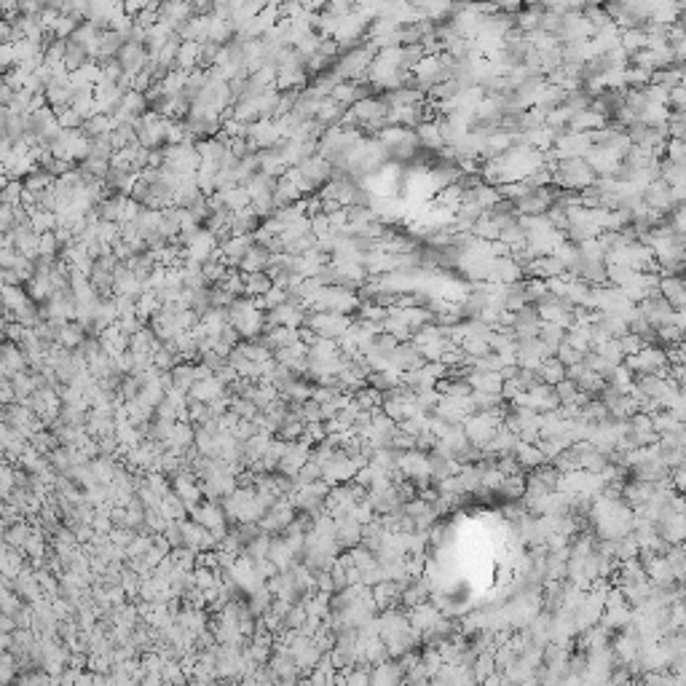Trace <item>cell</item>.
<instances>
[{
    "label": "cell",
    "instance_id": "c3c4849f",
    "mask_svg": "<svg viewBox=\"0 0 686 686\" xmlns=\"http://www.w3.org/2000/svg\"><path fill=\"white\" fill-rule=\"evenodd\" d=\"M196 65H199V43L196 41H183L178 48V67L190 73Z\"/></svg>",
    "mask_w": 686,
    "mask_h": 686
},
{
    "label": "cell",
    "instance_id": "7bdbcfd3",
    "mask_svg": "<svg viewBox=\"0 0 686 686\" xmlns=\"http://www.w3.org/2000/svg\"><path fill=\"white\" fill-rule=\"evenodd\" d=\"M30 533H33V528H30L27 523L14 521L6 526V531L0 533V536L11 544V547H16V550H24V544H27V539H30Z\"/></svg>",
    "mask_w": 686,
    "mask_h": 686
},
{
    "label": "cell",
    "instance_id": "b9f144b4",
    "mask_svg": "<svg viewBox=\"0 0 686 686\" xmlns=\"http://www.w3.org/2000/svg\"><path fill=\"white\" fill-rule=\"evenodd\" d=\"M217 193H220V199H222V204H225V210H228V212H236V210L250 207V193H247V188H244V185H231V188L217 190Z\"/></svg>",
    "mask_w": 686,
    "mask_h": 686
},
{
    "label": "cell",
    "instance_id": "4fadbf2b",
    "mask_svg": "<svg viewBox=\"0 0 686 686\" xmlns=\"http://www.w3.org/2000/svg\"><path fill=\"white\" fill-rule=\"evenodd\" d=\"M512 30H515V27H512V14L493 9L491 14H483V19H480V33L477 35H488V38L504 41Z\"/></svg>",
    "mask_w": 686,
    "mask_h": 686
},
{
    "label": "cell",
    "instance_id": "f1b7e54d",
    "mask_svg": "<svg viewBox=\"0 0 686 686\" xmlns=\"http://www.w3.org/2000/svg\"><path fill=\"white\" fill-rule=\"evenodd\" d=\"M606 123L609 121H606L600 113H595L593 108H585V111H576L574 116H571L568 129H571V132H593V129H603Z\"/></svg>",
    "mask_w": 686,
    "mask_h": 686
},
{
    "label": "cell",
    "instance_id": "603a6c76",
    "mask_svg": "<svg viewBox=\"0 0 686 686\" xmlns=\"http://www.w3.org/2000/svg\"><path fill=\"white\" fill-rule=\"evenodd\" d=\"M660 295H662L675 311H684L686 306V290L681 277H660Z\"/></svg>",
    "mask_w": 686,
    "mask_h": 686
},
{
    "label": "cell",
    "instance_id": "f5cc1de1",
    "mask_svg": "<svg viewBox=\"0 0 686 686\" xmlns=\"http://www.w3.org/2000/svg\"><path fill=\"white\" fill-rule=\"evenodd\" d=\"M579 14L585 16L587 22L593 24V27H603V24H611V16L606 11H603V6L600 3H585L582 9H579Z\"/></svg>",
    "mask_w": 686,
    "mask_h": 686
},
{
    "label": "cell",
    "instance_id": "d590c367",
    "mask_svg": "<svg viewBox=\"0 0 686 686\" xmlns=\"http://www.w3.org/2000/svg\"><path fill=\"white\" fill-rule=\"evenodd\" d=\"M413 132L419 137L421 148H429V150H440V148H443V137H440L437 121H421Z\"/></svg>",
    "mask_w": 686,
    "mask_h": 686
},
{
    "label": "cell",
    "instance_id": "d6986e66",
    "mask_svg": "<svg viewBox=\"0 0 686 686\" xmlns=\"http://www.w3.org/2000/svg\"><path fill=\"white\" fill-rule=\"evenodd\" d=\"M359 539H362V526H359L354 518L343 515V518L335 521V542H338L341 550H352V547H357Z\"/></svg>",
    "mask_w": 686,
    "mask_h": 686
},
{
    "label": "cell",
    "instance_id": "680465c9",
    "mask_svg": "<svg viewBox=\"0 0 686 686\" xmlns=\"http://www.w3.org/2000/svg\"><path fill=\"white\" fill-rule=\"evenodd\" d=\"M555 357H558L563 365H574V362L582 359V352H576L574 346H568V343H560V346L555 349Z\"/></svg>",
    "mask_w": 686,
    "mask_h": 686
},
{
    "label": "cell",
    "instance_id": "ac0fdd59",
    "mask_svg": "<svg viewBox=\"0 0 686 686\" xmlns=\"http://www.w3.org/2000/svg\"><path fill=\"white\" fill-rule=\"evenodd\" d=\"M126 43L123 33L118 30H102L100 38H97V46H94V62H105V59H116V54L121 51V46Z\"/></svg>",
    "mask_w": 686,
    "mask_h": 686
},
{
    "label": "cell",
    "instance_id": "d4e9b609",
    "mask_svg": "<svg viewBox=\"0 0 686 686\" xmlns=\"http://www.w3.org/2000/svg\"><path fill=\"white\" fill-rule=\"evenodd\" d=\"M83 341H86V327H83V322L67 319L59 324V330H56V343H59L62 349H76V346H81Z\"/></svg>",
    "mask_w": 686,
    "mask_h": 686
},
{
    "label": "cell",
    "instance_id": "2e32d148",
    "mask_svg": "<svg viewBox=\"0 0 686 686\" xmlns=\"http://www.w3.org/2000/svg\"><path fill=\"white\" fill-rule=\"evenodd\" d=\"M389 367H394V370H399V373H405V370H413V367L424 365V359H421V354L413 349V343L405 341V343H397L394 349H391V354L386 357Z\"/></svg>",
    "mask_w": 686,
    "mask_h": 686
},
{
    "label": "cell",
    "instance_id": "9f6ffc18",
    "mask_svg": "<svg viewBox=\"0 0 686 686\" xmlns=\"http://www.w3.org/2000/svg\"><path fill=\"white\" fill-rule=\"evenodd\" d=\"M617 343H620V349H622V354H625V357L635 354V352H641L643 346H646V343H643L641 338L635 335V332H622L620 338H617Z\"/></svg>",
    "mask_w": 686,
    "mask_h": 686
},
{
    "label": "cell",
    "instance_id": "277c9868",
    "mask_svg": "<svg viewBox=\"0 0 686 686\" xmlns=\"http://www.w3.org/2000/svg\"><path fill=\"white\" fill-rule=\"evenodd\" d=\"M501 424V408L498 410H475L461 421L466 440L475 448H486L491 443V437L496 434V426Z\"/></svg>",
    "mask_w": 686,
    "mask_h": 686
},
{
    "label": "cell",
    "instance_id": "4316f807",
    "mask_svg": "<svg viewBox=\"0 0 686 686\" xmlns=\"http://www.w3.org/2000/svg\"><path fill=\"white\" fill-rule=\"evenodd\" d=\"M0 367L6 376H14L27 367V359H24V352L16 346V343H0Z\"/></svg>",
    "mask_w": 686,
    "mask_h": 686
},
{
    "label": "cell",
    "instance_id": "484cf974",
    "mask_svg": "<svg viewBox=\"0 0 686 686\" xmlns=\"http://www.w3.org/2000/svg\"><path fill=\"white\" fill-rule=\"evenodd\" d=\"M89 62H91L89 48L81 43V41H76V38H65V59H62V65H65L67 73H73V70H78V67L89 65Z\"/></svg>",
    "mask_w": 686,
    "mask_h": 686
},
{
    "label": "cell",
    "instance_id": "6f0895ef",
    "mask_svg": "<svg viewBox=\"0 0 686 686\" xmlns=\"http://www.w3.org/2000/svg\"><path fill=\"white\" fill-rule=\"evenodd\" d=\"M56 116V123H59V129H78L81 123H83V118L78 116L73 108H65V111L54 113Z\"/></svg>",
    "mask_w": 686,
    "mask_h": 686
},
{
    "label": "cell",
    "instance_id": "60d3db41",
    "mask_svg": "<svg viewBox=\"0 0 686 686\" xmlns=\"http://www.w3.org/2000/svg\"><path fill=\"white\" fill-rule=\"evenodd\" d=\"M539 378H542V384H550V386H555L558 381H563L565 378V365L558 359V357H547V359H542V365H539Z\"/></svg>",
    "mask_w": 686,
    "mask_h": 686
},
{
    "label": "cell",
    "instance_id": "9c48e42d",
    "mask_svg": "<svg viewBox=\"0 0 686 686\" xmlns=\"http://www.w3.org/2000/svg\"><path fill=\"white\" fill-rule=\"evenodd\" d=\"M523 266L512 257V255H498L488 260V279L486 282H498V285H509V282H518L523 279Z\"/></svg>",
    "mask_w": 686,
    "mask_h": 686
},
{
    "label": "cell",
    "instance_id": "9a60e30c",
    "mask_svg": "<svg viewBox=\"0 0 686 686\" xmlns=\"http://www.w3.org/2000/svg\"><path fill=\"white\" fill-rule=\"evenodd\" d=\"M306 354H309V346L306 343H290V346H285V349H277L274 352V359H277L282 367H287V370H292V373H306Z\"/></svg>",
    "mask_w": 686,
    "mask_h": 686
},
{
    "label": "cell",
    "instance_id": "d6a6232c",
    "mask_svg": "<svg viewBox=\"0 0 686 686\" xmlns=\"http://www.w3.org/2000/svg\"><path fill=\"white\" fill-rule=\"evenodd\" d=\"M158 509H161V515H164L166 521H185V518H188V509H185L183 498H180L175 491H169V493L161 496Z\"/></svg>",
    "mask_w": 686,
    "mask_h": 686
},
{
    "label": "cell",
    "instance_id": "1f68e13d",
    "mask_svg": "<svg viewBox=\"0 0 686 686\" xmlns=\"http://www.w3.org/2000/svg\"><path fill=\"white\" fill-rule=\"evenodd\" d=\"M461 199H464V185L456 180V183H448V185H443V188L437 190V199H434V204L437 207H445V210L456 212L459 207H461Z\"/></svg>",
    "mask_w": 686,
    "mask_h": 686
},
{
    "label": "cell",
    "instance_id": "83f0119b",
    "mask_svg": "<svg viewBox=\"0 0 686 686\" xmlns=\"http://www.w3.org/2000/svg\"><path fill=\"white\" fill-rule=\"evenodd\" d=\"M343 113H346V108H341L332 97H322L319 105H317L314 121L319 123L322 129H330V126H338L343 121Z\"/></svg>",
    "mask_w": 686,
    "mask_h": 686
},
{
    "label": "cell",
    "instance_id": "7c38bea8",
    "mask_svg": "<svg viewBox=\"0 0 686 686\" xmlns=\"http://www.w3.org/2000/svg\"><path fill=\"white\" fill-rule=\"evenodd\" d=\"M641 199H643V204L649 207V210H654V212H670L675 207V201H673V193H670V185L665 183V180H652L646 188L641 190Z\"/></svg>",
    "mask_w": 686,
    "mask_h": 686
},
{
    "label": "cell",
    "instance_id": "bcb514c9",
    "mask_svg": "<svg viewBox=\"0 0 686 686\" xmlns=\"http://www.w3.org/2000/svg\"><path fill=\"white\" fill-rule=\"evenodd\" d=\"M116 440H118L121 448H132V445L143 443L145 437L143 432H140V426H134L129 421H118V424H116Z\"/></svg>",
    "mask_w": 686,
    "mask_h": 686
},
{
    "label": "cell",
    "instance_id": "7dc6e473",
    "mask_svg": "<svg viewBox=\"0 0 686 686\" xmlns=\"http://www.w3.org/2000/svg\"><path fill=\"white\" fill-rule=\"evenodd\" d=\"M620 46L630 56L635 54V51L646 48V33H643V27H630V30H622V33H620Z\"/></svg>",
    "mask_w": 686,
    "mask_h": 686
},
{
    "label": "cell",
    "instance_id": "f35d334b",
    "mask_svg": "<svg viewBox=\"0 0 686 686\" xmlns=\"http://www.w3.org/2000/svg\"><path fill=\"white\" fill-rule=\"evenodd\" d=\"M652 81H654V83H660V86H665V89H673V86H684V67H681V62H673L670 67L654 70Z\"/></svg>",
    "mask_w": 686,
    "mask_h": 686
},
{
    "label": "cell",
    "instance_id": "8d00e7d4",
    "mask_svg": "<svg viewBox=\"0 0 686 686\" xmlns=\"http://www.w3.org/2000/svg\"><path fill=\"white\" fill-rule=\"evenodd\" d=\"M536 335H539V341L544 343V349H547V352L555 357V349H558V346L563 343V338H565V327L555 324V322H542Z\"/></svg>",
    "mask_w": 686,
    "mask_h": 686
},
{
    "label": "cell",
    "instance_id": "ee69618b",
    "mask_svg": "<svg viewBox=\"0 0 686 686\" xmlns=\"http://www.w3.org/2000/svg\"><path fill=\"white\" fill-rule=\"evenodd\" d=\"M158 309H161V300H158V295H155L153 290H143V292L137 295V300H134V311H137V317L143 322L150 319Z\"/></svg>",
    "mask_w": 686,
    "mask_h": 686
},
{
    "label": "cell",
    "instance_id": "681fc988",
    "mask_svg": "<svg viewBox=\"0 0 686 686\" xmlns=\"http://www.w3.org/2000/svg\"><path fill=\"white\" fill-rule=\"evenodd\" d=\"M424 54H426V51H424V46L421 43L399 46V67H402L405 73H410V70L424 59Z\"/></svg>",
    "mask_w": 686,
    "mask_h": 686
},
{
    "label": "cell",
    "instance_id": "4dcf8cb0",
    "mask_svg": "<svg viewBox=\"0 0 686 686\" xmlns=\"http://www.w3.org/2000/svg\"><path fill=\"white\" fill-rule=\"evenodd\" d=\"M257 225H260V217L250 207L231 212V217H228V231L231 233H252Z\"/></svg>",
    "mask_w": 686,
    "mask_h": 686
},
{
    "label": "cell",
    "instance_id": "f907efd6",
    "mask_svg": "<svg viewBox=\"0 0 686 686\" xmlns=\"http://www.w3.org/2000/svg\"><path fill=\"white\" fill-rule=\"evenodd\" d=\"M593 352H595V354H600L603 359H606V362H611V365H622V359H625V354H622L617 338H606L603 343L593 346Z\"/></svg>",
    "mask_w": 686,
    "mask_h": 686
},
{
    "label": "cell",
    "instance_id": "ab89813d",
    "mask_svg": "<svg viewBox=\"0 0 686 686\" xmlns=\"http://www.w3.org/2000/svg\"><path fill=\"white\" fill-rule=\"evenodd\" d=\"M271 593H268V587H257V590H252V593H247V611L252 614L255 620L257 617H263L268 609H271Z\"/></svg>",
    "mask_w": 686,
    "mask_h": 686
},
{
    "label": "cell",
    "instance_id": "44dd1931",
    "mask_svg": "<svg viewBox=\"0 0 686 686\" xmlns=\"http://www.w3.org/2000/svg\"><path fill=\"white\" fill-rule=\"evenodd\" d=\"M225 394V384H220L215 376L196 378L193 386L188 389V399H199V402H212Z\"/></svg>",
    "mask_w": 686,
    "mask_h": 686
},
{
    "label": "cell",
    "instance_id": "f6af8a7d",
    "mask_svg": "<svg viewBox=\"0 0 686 686\" xmlns=\"http://www.w3.org/2000/svg\"><path fill=\"white\" fill-rule=\"evenodd\" d=\"M464 89L456 78H445V81H440V83H434L432 89L426 91L429 94V100L432 102H445V100H454V97H459V91Z\"/></svg>",
    "mask_w": 686,
    "mask_h": 686
},
{
    "label": "cell",
    "instance_id": "f546056e",
    "mask_svg": "<svg viewBox=\"0 0 686 686\" xmlns=\"http://www.w3.org/2000/svg\"><path fill=\"white\" fill-rule=\"evenodd\" d=\"M512 456H515V461H518L523 469H536L539 464H544L542 451H539V445L533 443H521V440H518V445L512 448Z\"/></svg>",
    "mask_w": 686,
    "mask_h": 686
},
{
    "label": "cell",
    "instance_id": "ffe728a7",
    "mask_svg": "<svg viewBox=\"0 0 686 686\" xmlns=\"http://www.w3.org/2000/svg\"><path fill=\"white\" fill-rule=\"evenodd\" d=\"M271 250H268L266 244L260 242H252V247L247 250V255L242 257V263H239V271L242 274H255V271H266L268 263H271Z\"/></svg>",
    "mask_w": 686,
    "mask_h": 686
},
{
    "label": "cell",
    "instance_id": "3957f363",
    "mask_svg": "<svg viewBox=\"0 0 686 686\" xmlns=\"http://www.w3.org/2000/svg\"><path fill=\"white\" fill-rule=\"evenodd\" d=\"M311 311H335V314H352L359 309V295L357 290L338 287V285H322L314 298L309 300Z\"/></svg>",
    "mask_w": 686,
    "mask_h": 686
},
{
    "label": "cell",
    "instance_id": "74e56055",
    "mask_svg": "<svg viewBox=\"0 0 686 686\" xmlns=\"http://www.w3.org/2000/svg\"><path fill=\"white\" fill-rule=\"evenodd\" d=\"M498 242H504L509 250L526 244V231H523L521 225V217H512V220H507L504 225H498Z\"/></svg>",
    "mask_w": 686,
    "mask_h": 686
},
{
    "label": "cell",
    "instance_id": "7402d4cb",
    "mask_svg": "<svg viewBox=\"0 0 686 686\" xmlns=\"http://www.w3.org/2000/svg\"><path fill=\"white\" fill-rule=\"evenodd\" d=\"M370 593H373V600H376V609H389V606H397L399 603V595H402V585H397V582H391V579H381L378 585L370 587Z\"/></svg>",
    "mask_w": 686,
    "mask_h": 686
},
{
    "label": "cell",
    "instance_id": "11a10c76",
    "mask_svg": "<svg viewBox=\"0 0 686 686\" xmlns=\"http://www.w3.org/2000/svg\"><path fill=\"white\" fill-rule=\"evenodd\" d=\"M282 622H285V628H287V630H300V628H303V622H306V609H303V603H292Z\"/></svg>",
    "mask_w": 686,
    "mask_h": 686
},
{
    "label": "cell",
    "instance_id": "816d5d0a",
    "mask_svg": "<svg viewBox=\"0 0 686 686\" xmlns=\"http://www.w3.org/2000/svg\"><path fill=\"white\" fill-rule=\"evenodd\" d=\"M22 199H24L22 183H19V180L9 178V183L0 188V204H9V207H22Z\"/></svg>",
    "mask_w": 686,
    "mask_h": 686
},
{
    "label": "cell",
    "instance_id": "6da1fadb",
    "mask_svg": "<svg viewBox=\"0 0 686 686\" xmlns=\"http://www.w3.org/2000/svg\"><path fill=\"white\" fill-rule=\"evenodd\" d=\"M263 314L266 311L255 303V298L239 295L228 306V324H233L242 338H257L263 332Z\"/></svg>",
    "mask_w": 686,
    "mask_h": 686
},
{
    "label": "cell",
    "instance_id": "5bb4252c",
    "mask_svg": "<svg viewBox=\"0 0 686 686\" xmlns=\"http://www.w3.org/2000/svg\"><path fill=\"white\" fill-rule=\"evenodd\" d=\"M116 59H118V65L123 67V73L137 76V73L148 65L150 54H148V48H145L143 43H129V41H126V43L121 46V51L116 54Z\"/></svg>",
    "mask_w": 686,
    "mask_h": 686
},
{
    "label": "cell",
    "instance_id": "91938a15",
    "mask_svg": "<svg viewBox=\"0 0 686 686\" xmlns=\"http://www.w3.org/2000/svg\"><path fill=\"white\" fill-rule=\"evenodd\" d=\"M491 3H493V9H498V11H507V14L521 11L523 6H526V0H491Z\"/></svg>",
    "mask_w": 686,
    "mask_h": 686
},
{
    "label": "cell",
    "instance_id": "e575fe53",
    "mask_svg": "<svg viewBox=\"0 0 686 686\" xmlns=\"http://www.w3.org/2000/svg\"><path fill=\"white\" fill-rule=\"evenodd\" d=\"M274 287V282L268 277V271H255V274H244V295L250 298H260L268 290Z\"/></svg>",
    "mask_w": 686,
    "mask_h": 686
},
{
    "label": "cell",
    "instance_id": "52a82bcc",
    "mask_svg": "<svg viewBox=\"0 0 686 686\" xmlns=\"http://www.w3.org/2000/svg\"><path fill=\"white\" fill-rule=\"evenodd\" d=\"M292 518H295V507H292L290 496H279L277 501L268 507L266 515L257 521V526H260V531L266 533H282L290 523H292Z\"/></svg>",
    "mask_w": 686,
    "mask_h": 686
},
{
    "label": "cell",
    "instance_id": "ba28073f",
    "mask_svg": "<svg viewBox=\"0 0 686 686\" xmlns=\"http://www.w3.org/2000/svg\"><path fill=\"white\" fill-rule=\"evenodd\" d=\"M445 614L437 606H434V600H421V603H416V606H410L408 609V622L410 628L419 633V635H426V633H432L434 628H437V622L443 620Z\"/></svg>",
    "mask_w": 686,
    "mask_h": 686
},
{
    "label": "cell",
    "instance_id": "30bf717a",
    "mask_svg": "<svg viewBox=\"0 0 686 686\" xmlns=\"http://www.w3.org/2000/svg\"><path fill=\"white\" fill-rule=\"evenodd\" d=\"M357 469H359V466L354 464V459H349V456H343L341 451H335V456H332L330 461L322 464V480L330 483V486L349 483V480L357 475Z\"/></svg>",
    "mask_w": 686,
    "mask_h": 686
},
{
    "label": "cell",
    "instance_id": "8992f818",
    "mask_svg": "<svg viewBox=\"0 0 686 686\" xmlns=\"http://www.w3.org/2000/svg\"><path fill=\"white\" fill-rule=\"evenodd\" d=\"M303 324L311 327L319 338H332L338 341L343 332L349 330L352 324V317L349 314H335V311H311L306 309V317H303Z\"/></svg>",
    "mask_w": 686,
    "mask_h": 686
},
{
    "label": "cell",
    "instance_id": "cb8c5ba5",
    "mask_svg": "<svg viewBox=\"0 0 686 686\" xmlns=\"http://www.w3.org/2000/svg\"><path fill=\"white\" fill-rule=\"evenodd\" d=\"M266 558H268V560H271L274 565H277L279 571H287L290 565L298 560V558H295V553L290 550L287 542H285V539H282L279 533H271V544H268Z\"/></svg>",
    "mask_w": 686,
    "mask_h": 686
},
{
    "label": "cell",
    "instance_id": "7a4b0ae2",
    "mask_svg": "<svg viewBox=\"0 0 686 686\" xmlns=\"http://www.w3.org/2000/svg\"><path fill=\"white\" fill-rule=\"evenodd\" d=\"M553 185L565 190H582L595 183V172L585 158H560L553 164Z\"/></svg>",
    "mask_w": 686,
    "mask_h": 686
},
{
    "label": "cell",
    "instance_id": "8fae6325",
    "mask_svg": "<svg viewBox=\"0 0 686 686\" xmlns=\"http://www.w3.org/2000/svg\"><path fill=\"white\" fill-rule=\"evenodd\" d=\"M553 196L555 190L547 185V188H531L528 193H523L515 204V212L518 215H544V212L553 207Z\"/></svg>",
    "mask_w": 686,
    "mask_h": 686
},
{
    "label": "cell",
    "instance_id": "94428289",
    "mask_svg": "<svg viewBox=\"0 0 686 686\" xmlns=\"http://www.w3.org/2000/svg\"><path fill=\"white\" fill-rule=\"evenodd\" d=\"M6 314V303H3V295H0V317Z\"/></svg>",
    "mask_w": 686,
    "mask_h": 686
},
{
    "label": "cell",
    "instance_id": "e0dca14e",
    "mask_svg": "<svg viewBox=\"0 0 686 686\" xmlns=\"http://www.w3.org/2000/svg\"><path fill=\"white\" fill-rule=\"evenodd\" d=\"M0 295H3V303H6V311L11 317H19L27 309H33V298L30 292L22 290V285H3L0 287Z\"/></svg>",
    "mask_w": 686,
    "mask_h": 686
},
{
    "label": "cell",
    "instance_id": "5b68a950",
    "mask_svg": "<svg viewBox=\"0 0 686 686\" xmlns=\"http://www.w3.org/2000/svg\"><path fill=\"white\" fill-rule=\"evenodd\" d=\"M625 367L630 370L633 376H667V357H665V349H660L657 343H646L641 352L625 357L622 359Z\"/></svg>",
    "mask_w": 686,
    "mask_h": 686
},
{
    "label": "cell",
    "instance_id": "836d02e7",
    "mask_svg": "<svg viewBox=\"0 0 686 686\" xmlns=\"http://www.w3.org/2000/svg\"><path fill=\"white\" fill-rule=\"evenodd\" d=\"M169 373H172V389H180V391L188 394V389L193 386V381H196V365L188 362V359H183V362H178Z\"/></svg>",
    "mask_w": 686,
    "mask_h": 686
},
{
    "label": "cell",
    "instance_id": "db71d44e",
    "mask_svg": "<svg viewBox=\"0 0 686 686\" xmlns=\"http://www.w3.org/2000/svg\"><path fill=\"white\" fill-rule=\"evenodd\" d=\"M228 410L231 413H236L239 419H255L260 410H257V405H255L250 397H231V402H228Z\"/></svg>",
    "mask_w": 686,
    "mask_h": 686
}]
</instances>
